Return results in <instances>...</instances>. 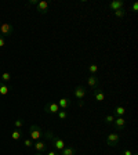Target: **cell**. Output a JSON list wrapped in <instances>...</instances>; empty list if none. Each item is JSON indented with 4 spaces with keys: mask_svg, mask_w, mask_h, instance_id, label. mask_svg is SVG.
Returning a JSON list of instances; mask_svg holds the SVG:
<instances>
[{
    "mask_svg": "<svg viewBox=\"0 0 138 155\" xmlns=\"http://www.w3.org/2000/svg\"><path fill=\"white\" fill-rule=\"evenodd\" d=\"M126 119L123 118V116H117V118H115V120H113L112 125L115 126V129L117 130V132H122V130H124L126 127Z\"/></svg>",
    "mask_w": 138,
    "mask_h": 155,
    "instance_id": "5b68a950",
    "label": "cell"
},
{
    "mask_svg": "<svg viewBox=\"0 0 138 155\" xmlns=\"http://www.w3.org/2000/svg\"><path fill=\"white\" fill-rule=\"evenodd\" d=\"M10 90H11V87H10L8 84L0 82V96H7Z\"/></svg>",
    "mask_w": 138,
    "mask_h": 155,
    "instance_id": "2e32d148",
    "label": "cell"
},
{
    "mask_svg": "<svg viewBox=\"0 0 138 155\" xmlns=\"http://www.w3.org/2000/svg\"><path fill=\"white\" fill-rule=\"evenodd\" d=\"M133 11H134V13H137V11H138V3H137V2L133 4Z\"/></svg>",
    "mask_w": 138,
    "mask_h": 155,
    "instance_id": "484cf974",
    "label": "cell"
},
{
    "mask_svg": "<svg viewBox=\"0 0 138 155\" xmlns=\"http://www.w3.org/2000/svg\"><path fill=\"white\" fill-rule=\"evenodd\" d=\"M87 84L91 87V89H97L98 87V84H100V79L95 76V75H90V76L87 78Z\"/></svg>",
    "mask_w": 138,
    "mask_h": 155,
    "instance_id": "9c48e42d",
    "label": "cell"
},
{
    "mask_svg": "<svg viewBox=\"0 0 138 155\" xmlns=\"http://www.w3.org/2000/svg\"><path fill=\"white\" fill-rule=\"evenodd\" d=\"M14 32V28L11 24L8 22H0V36H3V38H6V36H11Z\"/></svg>",
    "mask_w": 138,
    "mask_h": 155,
    "instance_id": "3957f363",
    "label": "cell"
},
{
    "mask_svg": "<svg viewBox=\"0 0 138 155\" xmlns=\"http://www.w3.org/2000/svg\"><path fill=\"white\" fill-rule=\"evenodd\" d=\"M47 155H58V154H57L55 151H48V152H47Z\"/></svg>",
    "mask_w": 138,
    "mask_h": 155,
    "instance_id": "f1b7e54d",
    "label": "cell"
},
{
    "mask_svg": "<svg viewBox=\"0 0 138 155\" xmlns=\"http://www.w3.org/2000/svg\"><path fill=\"white\" fill-rule=\"evenodd\" d=\"M14 125H15V129H21V127H22V125H24V120L22 119H17Z\"/></svg>",
    "mask_w": 138,
    "mask_h": 155,
    "instance_id": "cb8c5ba5",
    "label": "cell"
},
{
    "mask_svg": "<svg viewBox=\"0 0 138 155\" xmlns=\"http://www.w3.org/2000/svg\"><path fill=\"white\" fill-rule=\"evenodd\" d=\"M24 145H25L26 148H30V147L33 145L32 140H30V139H25V140H24Z\"/></svg>",
    "mask_w": 138,
    "mask_h": 155,
    "instance_id": "603a6c76",
    "label": "cell"
},
{
    "mask_svg": "<svg viewBox=\"0 0 138 155\" xmlns=\"http://www.w3.org/2000/svg\"><path fill=\"white\" fill-rule=\"evenodd\" d=\"M44 136L47 137L50 141L53 143V145H54V148L57 150V151H62V150L66 147L65 145V141L61 139V137H58V136H55L54 133H51V132H46L44 133Z\"/></svg>",
    "mask_w": 138,
    "mask_h": 155,
    "instance_id": "6da1fadb",
    "label": "cell"
},
{
    "mask_svg": "<svg viewBox=\"0 0 138 155\" xmlns=\"http://www.w3.org/2000/svg\"><path fill=\"white\" fill-rule=\"evenodd\" d=\"M2 81H3V83L10 82L11 81V75H10L8 72H3V74H2Z\"/></svg>",
    "mask_w": 138,
    "mask_h": 155,
    "instance_id": "ffe728a7",
    "label": "cell"
},
{
    "mask_svg": "<svg viewBox=\"0 0 138 155\" xmlns=\"http://www.w3.org/2000/svg\"><path fill=\"white\" fill-rule=\"evenodd\" d=\"M36 155H42V154H36Z\"/></svg>",
    "mask_w": 138,
    "mask_h": 155,
    "instance_id": "4dcf8cb0",
    "label": "cell"
},
{
    "mask_svg": "<svg viewBox=\"0 0 138 155\" xmlns=\"http://www.w3.org/2000/svg\"><path fill=\"white\" fill-rule=\"evenodd\" d=\"M123 155H133V152H131V151H130V150H129V148H126V150H124V151H123Z\"/></svg>",
    "mask_w": 138,
    "mask_h": 155,
    "instance_id": "4316f807",
    "label": "cell"
},
{
    "mask_svg": "<svg viewBox=\"0 0 138 155\" xmlns=\"http://www.w3.org/2000/svg\"><path fill=\"white\" fill-rule=\"evenodd\" d=\"M106 144L109 145V147H116V145L119 144L120 141V136L117 133H109V134L106 136Z\"/></svg>",
    "mask_w": 138,
    "mask_h": 155,
    "instance_id": "277c9868",
    "label": "cell"
},
{
    "mask_svg": "<svg viewBox=\"0 0 138 155\" xmlns=\"http://www.w3.org/2000/svg\"><path fill=\"white\" fill-rule=\"evenodd\" d=\"M6 46V39L3 36H0V47H4Z\"/></svg>",
    "mask_w": 138,
    "mask_h": 155,
    "instance_id": "d4e9b609",
    "label": "cell"
},
{
    "mask_svg": "<svg viewBox=\"0 0 138 155\" xmlns=\"http://www.w3.org/2000/svg\"><path fill=\"white\" fill-rule=\"evenodd\" d=\"M133 155H138V154H137V152H133Z\"/></svg>",
    "mask_w": 138,
    "mask_h": 155,
    "instance_id": "f546056e",
    "label": "cell"
},
{
    "mask_svg": "<svg viewBox=\"0 0 138 155\" xmlns=\"http://www.w3.org/2000/svg\"><path fill=\"white\" fill-rule=\"evenodd\" d=\"M104 120H105L106 125H112L113 120H115V116H113V115H106L105 118H104Z\"/></svg>",
    "mask_w": 138,
    "mask_h": 155,
    "instance_id": "7402d4cb",
    "label": "cell"
},
{
    "mask_svg": "<svg viewBox=\"0 0 138 155\" xmlns=\"http://www.w3.org/2000/svg\"><path fill=\"white\" fill-rule=\"evenodd\" d=\"M37 3H39L37 0H30V2H28V4H29V6H30V4H37Z\"/></svg>",
    "mask_w": 138,
    "mask_h": 155,
    "instance_id": "83f0119b",
    "label": "cell"
},
{
    "mask_svg": "<svg viewBox=\"0 0 138 155\" xmlns=\"http://www.w3.org/2000/svg\"><path fill=\"white\" fill-rule=\"evenodd\" d=\"M123 0H113V2H111L109 3V8L113 10V11H116V10H120L123 8Z\"/></svg>",
    "mask_w": 138,
    "mask_h": 155,
    "instance_id": "4fadbf2b",
    "label": "cell"
},
{
    "mask_svg": "<svg viewBox=\"0 0 138 155\" xmlns=\"http://www.w3.org/2000/svg\"><path fill=\"white\" fill-rule=\"evenodd\" d=\"M124 15H126V11L123 8L116 10V11H115V17H116V18H123Z\"/></svg>",
    "mask_w": 138,
    "mask_h": 155,
    "instance_id": "44dd1931",
    "label": "cell"
},
{
    "mask_svg": "<svg viewBox=\"0 0 138 155\" xmlns=\"http://www.w3.org/2000/svg\"><path fill=\"white\" fill-rule=\"evenodd\" d=\"M48 8H50V6H48V2H46V0H42V2H39V3L36 4L37 13L42 14V15H46V14L48 13Z\"/></svg>",
    "mask_w": 138,
    "mask_h": 155,
    "instance_id": "8992f818",
    "label": "cell"
},
{
    "mask_svg": "<svg viewBox=\"0 0 138 155\" xmlns=\"http://www.w3.org/2000/svg\"><path fill=\"white\" fill-rule=\"evenodd\" d=\"M87 94V90H86V87L84 86H76L75 87V90H73V96L75 98H77V100H83L84 97H86Z\"/></svg>",
    "mask_w": 138,
    "mask_h": 155,
    "instance_id": "52a82bcc",
    "label": "cell"
},
{
    "mask_svg": "<svg viewBox=\"0 0 138 155\" xmlns=\"http://www.w3.org/2000/svg\"><path fill=\"white\" fill-rule=\"evenodd\" d=\"M33 147H35V150H36V152H37V154H43V152L47 150V144H46L44 141H42V140L36 141L35 144H33Z\"/></svg>",
    "mask_w": 138,
    "mask_h": 155,
    "instance_id": "8fae6325",
    "label": "cell"
},
{
    "mask_svg": "<svg viewBox=\"0 0 138 155\" xmlns=\"http://www.w3.org/2000/svg\"><path fill=\"white\" fill-rule=\"evenodd\" d=\"M11 139H13L14 141H19V140L22 139V130L21 129H14L13 132H11Z\"/></svg>",
    "mask_w": 138,
    "mask_h": 155,
    "instance_id": "9a60e30c",
    "label": "cell"
},
{
    "mask_svg": "<svg viewBox=\"0 0 138 155\" xmlns=\"http://www.w3.org/2000/svg\"><path fill=\"white\" fill-rule=\"evenodd\" d=\"M76 151H77L76 147H73V145H68V147H65V148L59 152H61V155H75Z\"/></svg>",
    "mask_w": 138,
    "mask_h": 155,
    "instance_id": "5bb4252c",
    "label": "cell"
},
{
    "mask_svg": "<svg viewBox=\"0 0 138 155\" xmlns=\"http://www.w3.org/2000/svg\"><path fill=\"white\" fill-rule=\"evenodd\" d=\"M93 96H94V98H95L98 103H102V101L105 100V93H104L102 89H98V87L93 90Z\"/></svg>",
    "mask_w": 138,
    "mask_h": 155,
    "instance_id": "30bf717a",
    "label": "cell"
},
{
    "mask_svg": "<svg viewBox=\"0 0 138 155\" xmlns=\"http://www.w3.org/2000/svg\"><path fill=\"white\" fill-rule=\"evenodd\" d=\"M59 111V107H58L57 103H47L44 107V112L47 114H53V115H55V114Z\"/></svg>",
    "mask_w": 138,
    "mask_h": 155,
    "instance_id": "ba28073f",
    "label": "cell"
},
{
    "mask_svg": "<svg viewBox=\"0 0 138 155\" xmlns=\"http://www.w3.org/2000/svg\"><path fill=\"white\" fill-rule=\"evenodd\" d=\"M126 114V108L123 105H119L115 108V115L116 116H123Z\"/></svg>",
    "mask_w": 138,
    "mask_h": 155,
    "instance_id": "e0dca14e",
    "label": "cell"
},
{
    "mask_svg": "<svg viewBox=\"0 0 138 155\" xmlns=\"http://www.w3.org/2000/svg\"><path fill=\"white\" fill-rule=\"evenodd\" d=\"M58 107H59V110H66V108H69L71 107V100L69 98H66V97H62V98H59V101H58Z\"/></svg>",
    "mask_w": 138,
    "mask_h": 155,
    "instance_id": "7c38bea8",
    "label": "cell"
},
{
    "mask_svg": "<svg viewBox=\"0 0 138 155\" xmlns=\"http://www.w3.org/2000/svg\"><path fill=\"white\" fill-rule=\"evenodd\" d=\"M88 71H90V74H91V75H95L97 72H98V65H97V64H91V65H88Z\"/></svg>",
    "mask_w": 138,
    "mask_h": 155,
    "instance_id": "d6986e66",
    "label": "cell"
},
{
    "mask_svg": "<svg viewBox=\"0 0 138 155\" xmlns=\"http://www.w3.org/2000/svg\"><path fill=\"white\" fill-rule=\"evenodd\" d=\"M29 134H30V140H35V141H39L42 140V137L44 136V132L42 130V127L37 125H32L29 127Z\"/></svg>",
    "mask_w": 138,
    "mask_h": 155,
    "instance_id": "7a4b0ae2",
    "label": "cell"
},
{
    "mask_svg": "<svg viewBox=\"0 0 138 155\" xmlns=\"http://www.w3.org/2000/svg\"><path fill=\"white\" fill-rule=\"evenodd\" d=\"M57 116H58V119L64 120V119H66L68 114H66V111H64V110H59V111H58V112H57Z\"/></svg>",
    "mask_w": 138,
    "mask_h": 155,
    "instance_id": "ac0fdd59",
    "label": "cell"
}]
</instances>
